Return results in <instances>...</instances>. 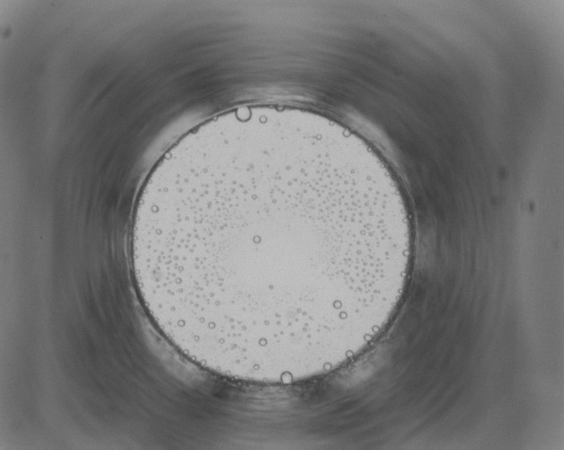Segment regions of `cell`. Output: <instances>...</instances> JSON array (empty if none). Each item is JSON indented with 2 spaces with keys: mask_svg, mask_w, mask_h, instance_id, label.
<instances>
[{
  "mask_svg": "<svg viewBox=\"0 0 564 450\" xmlns=\"http://www.w3.org/2000/svg\"><path fill=\"white\" fill-rule=\"evenodd\" d=\"M411 222L388 166L324 114L217 115L160 159L137 202L131 262L161 333L215 374L290 384L327 374L386 326Z\"/></svg>",
  "mask_w": 564,
  "mask_h": 450,
  "instance_id": "obj_1",
  "label": "cell"
}]
</instances>
